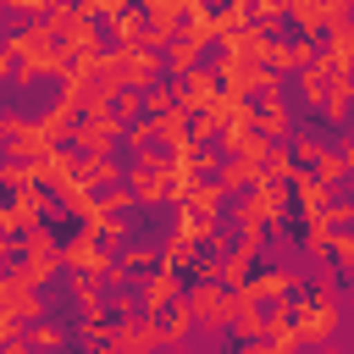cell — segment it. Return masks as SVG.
Returning <instances> with one entry per match:
<instances>
[{"mask_svg":"<svg viewBox=\"0 0 354 354\" xmlns=\"http://www.w3.org/2000/svg\"><path fill=\"white\" fill-rule=\"evenodd\" d=\"M288 315H293V337H299V348H321V343H332L337 326H343L337 271H321L299 299H288Z\"/></svg>","mask_w":354,"mask_h":354,"instance_id":"6da1fadb","label":"cell"},{"mask_svg":"<svg viewBox=\"0 0 354 354\" xmlns=\"http://www.w3.org/2000/svg\"><path fill=\"white\" fill-rule=\"evenodd\" d=\"M6 50H11V83L17 88H33L55 66V39L44 22H22L17 33H6Z\"/></svg>","mask_w":354,"mask_h":354,"instance_id":"7a4b0ae2","label":"cell"},{"mask_svg":"<svg viewBox=\"0 0 354 354\" xmlns=\"http://www.w3.org/2000/svg\"><path fill=\"white\" fill-rule=\"evenodd\" d=\"M17 243H22V254H17L11 277L44 293V282H55V277H61V238H55L50 227H33V232H22Z\"/></svg>","mask_w":354,"mask_h":354,"instance_id":"3957f363","label":"cell"},{"mask_svg":"<svg viewBox=\"0 0 354 354\" xmlns=\"http://www.w3.org/2000/svg\"><path fill=\"white\" fill-rule=\"evenodd\" d=\"M288 210H293V199H288V188H271V183H260L254 194H243L238 205H232V221L243 227V232H277V221H288Z\"/></svg>","mask_w":354,"mask_h":354,"instance_id":"277c9868","label":"cell"},{"mask_svg":"<svg viewBox=\"0 0 354 354\" xmlns=\"http://www.w3.org/2000/svg\"><path fill=\"white\" fill-rule=\"evenodd\" d=\"M61 144H72L77 160H105V155H116V144H122V122H116V116H77Z\"/></svg>","mask_w":354,"mask_h":354,"instance_id":"5b68a950","label":"cell"},{"mask_svg":"<svg viewBox=\"0 0 354 354\" xmlns=\"http://www.w3.org/2000/svg\"><path fill=\"white\" fill-rule=\"evenodd\" d=\"M183 299H188L194 326H205V332H227V326H232V288H221V282H194V288H183Z\"/></svg>","mask_w":354,"mask_h":354,"instance_id":"8992f818","label":"cell"},{"mask_svg":"<svg viewBox=\"0 0 354 354\" xmlns=\"http://www.w3.org/2000/svg\"><path fill=\"white\" fill-rule=\"evenodd\" d=\"M111 260H116V254L100 249V238H88L83 227H77L72 238H61V271H66V277H88V282H100Z\"/></svg>","mask_w":354,"mask_h":354,"instance_id":"52a82bcc","label":"cell"},{"mask_svg":"<svg viewBox=\"0 0 354 354\" xmlns=\"http://www.w3.org/2000/svg\"><path fill=\"white\" fill-rule=\"evenodd\" d=\"M111 348H116V354H160V326H155V315L116 321V326H111Z\"/></svg>","mask_w":354,"mask_h":354,"instance_id":"ba28073f","label":"cell"},{"mask_svg":"<svg viewBox=\"0 0 354 354\" xmlns=\"http://www.w3.org/2000/svg\"><path fill=\"white\" fill-rule=\"evenodd\" d=\"M155 326H160V354H183V343L194 337V315H188V299L177 293L171 304L155 310Z\"/></svg>","mask_w":354,"mask_h":354,"instance_id":"9c48e42d","label":"cell"},{"mask_svg":"<svg viewBox=\"0 0 354 354\" xmlns=\"http://www.w3.org/2000/svg\"><path fill=\"white\" fill-rule=\"evenodd\" d=\"M0 310H6L17 326H28V321L50 315V310H44V293H39V288H28V282H17V277H6V282H0Z\"/></svg>","mask_w":354,"mask_h":354,"instance_id":"30bf717a","label":"cell"},{"mask_svg":"<svg viewBox=\"0 0 354 354\" xmlns=\"http://www.w3.org/2000/svg\"><path fill=\"white\" fill-rule=\"evenodd\" d=\"M254 260H260V232H243L227 254H221V288H243L254 277Z\"/></svg>","mask_w":354,"mask_h":354,"instance_id":"8fae6325","label":"cell"},{"mask_svg":"<svg viewBox=\"0 0 354 354\" xmlns=\"http://www.w3.org/2000/svg\"><path fill=\"white\" fill-rule=\"evenodd\" d=\"M77 177V149L72 144H55L39 166H33V188H66Z\"/></svg>","mask_w":354,"mask_h":354,"instance_id":"7c38bea8","label":"cell"},{"mask_svg":"<svg viewBox=\"0 0 354 354\" xmlns=\"http://www.w3.org/2000/svg\"><path fill=\"white\" fill-rule=\"evenodd\" d=\"M288 199H293V210H299V216L310 221V216H321V210H326V205L337 199V188H326L321 177H310V171H299V177L288 183Z\"/></svg>","mask_w":354,"mask_h":354,"instance_id":"4fadbf2b","label":"cell"},{"mask_svg":"<svg viewBox=\"0 0 354 354\" xmlns=\"http://www.w3.org/2000/svg\"><path fill=\"white\" fill-rule=\"evenodd\" d=\"M216 100H221V83H216V72H210V66H199V72H188V77H183V111H188V116L216 111Z\"/></svg>","mask_w":354,"mask_h":354,"instance_id":"5bb4252c","label":"cell"},{"mask_svg":"<svg viewBox=\"0 0 354 354\" xmlns=\"http://www.w3.org/2000/svg\"><path fill=\"white\" fill-rule=\"evenodd\" d=\"M22 343H28L33 354H66L72 332H66V321H55V315H39V321H28V326H22Z\"/></svg>","mask_w":354,"mask_h":354,"instance_id":"9a60e30c","label":"cell"},{"mask_svg":"<svg viewBox=\"0 0 354 354\" xmlns=\"http://www.w3.org/2000/svg\"><path fill=\"white\" fill-rule=\"evenodd\" d=\"M144 44H149V22H144V11H138V6H127V11L111 22L105 50H144Z\"/></svg>","mask_w":354,"mask_h":354,"instance_id":"2e32d148","label":"cell"},{"mask_svg":"<svg viewBox=\"0 0 354 354\" xmlns=\"http://www.w3.org/2000/svg\"><path fill=\"white\" fill-rule=\"evenodd\" d=\"M122 183H127V171H122L116 155H105V160H77V188H88L94 199H100L105 188H122Z\"/></svg>","mask_w":354,"mask_h":354,"instance_id":"e0dca14e","label":"cell"},{"mask_svg":"<svg viewBox=\"0 0 354 354\" xmlns=\"http://www.w3.org/2000/svg\"><path fill=\"white\" fill-rule=\"evenodd\" d=\"M160 72H166V61H160V50H127V61H122V77H127V88H155L160 83Z\"/></svg>","mask_w":354,"mask_h":354,"instance_id":"ac0fdd59","label":"cell"},{"mask_svg":"<svg viewBox=\"0 0 354 354\" xmlns=\"http://www.w3.org/2000/svg\"><path fill=\"white\" fill-rule=\"evenodd\" d=\"M288 22L299 28V39L321 44L326 39V0H288Z\"/></svg>","mask_w":354,"mask_h":354,"instance_id":"d6986e66","label":"cell"},{"mask_svg":"<svg viewBox=\"0 0 354 354\" xmlns=\"http://www.w3.org/2000/svg\"><path fill=\"white\" fill-rule=\"evenodd\" d=\"M348 105H354V72H332V77H326L321 116H326L332 127H343V122H348Z\"/></svg>","mask_w":354,"mask_h":354,"instance_id":"ffe728a7","label":"cell"},{"mask_svg":"<svg viewBox=\"0 0 354 354\" xmlns=\"http://www.w3.org/2000/svg\"><path fill=\"white\" fill-rule=\"evenodd\" d=\"M216 188L221 194H238V199L254 194L260 188V160H221L216 166Z\"/></svg>","mask_w":354,"mask_h":354,"instance_id":"44dd1931","label":"cell"},{"mask_svg":"<svg viewBox=\"0 0 354 354\" xmlns=\"http://www.w3.org/2000/svg\"><path fill=\"white\" fill-rule=\"evenodd\" d=\"M6 210H11L17 238H22V232H33V227L44 221V188H22V194H11V199H6Z\"/></svg>","mask_w":354,"mask_h":354,"instance_id":"7402d4cb","label":"cell"},{"mask_svg":"<svg viewBox=\"0 0 354 354\" xmlns=\"http://www.w3.org/2000/svg\"><path fill=\"white\" fill-rule=\"evenodd\" d=\"M299 177V160H293V149L288 144H271L266 149V160H260V183H271V188H288Z\"/></svg>","mask_w":354,"mask_h":354,"instance_id":"603a6c76","label":"cell"},{"mask_svg":"<svg viewBox=\"0 0 354 354\" xmlns=\"http://www.w3.org/2000/svg\"><path fill=\"white\" fill-rule=\"evenodd\" d=\"M116 266L127 271V282H133V277L144 282V277L160 271V254H155V243H122V249H116Z\"/></svg>","mask_w":354,"mask_h":354,"instance_id":"cb8c5ba5","label":"cell"},{"mask_svg":"<svg viewBox=\"0 0 354 354\" xmlns=\"http://www.w3.org/2000/svg\"><path fill=\"white\" fill-rule=\"evenodd\" d=\"M183 293V282H177V271H155V277H144V288H138V304H144V315H155L160 304H171Z\"/></svg>","mask_w":354,"mask_h":354,"instance_id":"d4e9b609","label":"cell"},{"mask_svg":"<svg viewBox=\"0 0 354 354\" xmlns=\"http://www.w3.org/2000/svg\"><path fill=\"white\" fill-rule=\"evenodd\" d=\"M171 111H183V83H177V77H171V83L144 88V116H149V122H166Z\"/></svg>","mask_w":354,"mask_h":354,"instance_id":"484cf974","label":"cell"},{"mask_svg":"<svg viewBox=\"0 0 354 354\" xmlns=\"http://www.w3.org/2000/svg\"><path fill=\"white\" fill-rule=\"evenodd\" d=\"M293 88H299V100H304L310 111H321V100H326V66H321V55L293 72Z\"/></svg>","mask_w":354,"mask_h":354,"instance_id":"4316f807","label":"cell"},{"mask_svg":"<svg viewBox=\"0 0 354 354\" xmlns=\"http://www.w3.org/2000/svg\"><path fill=\"white\" fill-rule=\"evenodd\" d=\"M254 127L277 144V138H293V111H288V100L282 105H254Z\"/></svg>","mask_w":354,"mask_h":354,"instance_id":"83f0119b","label":"cell"},{"mask_svg":"<svg viewBox=\"0 0 354 354\" xmlns=\"http://www.w3.org/2000/svg\"><path fill=\"white\" fill-rule=\"evenodd\" d=\"M66 288H72L77 321H94V315H105V293H100V282H88V277H66Z\"/></svg>","mask_w":354,"mask_h":354,"instance_id":"f1b7e54d","label":"cell"},{"mask_svg":"<svg viewBox=\"0 0 354 354\" xmlns=\"http://www.w3.org/2000/svg\"><path fill=\"white\" fill-rule=\"evenodd\" d=\"M216 205H221V188H216V177H199L177 210H188V216H216Z\"/></svg>","mask_w":354,"mask_h":354,"instance_id":"f546056e","label":"cell"},{"mask_svg":"<svg viewBox=\"0 0 354 354\" xmlns=\"http://www.w3.org/2000/svg\"><path fill=\"white\" fill-rule=\"evenodd\" d=\"M155 254H160V271H183V266H194V260H199V249H188L177 232H166V238L155 243Z\"/></svg>","mask_w":354,"mask_h":354,"instance_id":"4dcf8cb0","label":"cell"},{"mask_svg":"<svg viewBox=\"0 0 354 354\" xmlns=\"http://www.w3.org/2000/svg\"><path fill=\"white\" fill-rule=\"evenodd\" d=\"M171 166H177V160H171L160 144H149V149H138V155H133V177H166Z\"/></svg>","mask_w":354,"mask_h":354,"instance_id":"1f68e13d","label":"cell"},{"mask_svg":"<svg viewBox=\"0 0 354 354\" xmlns=\"http://www.w3.org/2000/svg\"><path fill=\"white\" fill-rule=\"evenodd\" d=\"M133 205H138V199H133V188H127V183L100 194V216H105V221H127V216H133Z\"/></svg>","mask_w":354,"mask_h":354,"instance_id":"d6a6232c","label":"cell"},{"mask_svg":"<svg viewBox=\"0 0 354 354\" xmlns=\"http://www.w3.org/2000/svg\"><path fill=\"white\" fill-rule=\"evenodd\" d=\"M22 188H33V166L0 155V194H22Z\"/></svg>","mask_w":354,"mask_h":354,"instance_id":"836d02e7","label":"cell"},{"mask_svg":"<svg viewBox=\"0 0 354 354\" xmlns=\"http://www.w3.org/2000/svg\"><path fill=\"white\" fill-rule=\"evenodd\" d=\"M111 116H116V122H122V133H127L133 122H144V94H138V88H122V94H116V105H111Z\"/></svg>","mask_w":354,"mask_h":354,"instance_id":"e575fe53","label":"cell"},{"mask_svg":"<svg viewBox=\"0 0 354 354\" xmlns=\"http://www.w3.org/2000/svg\"><path fill=\"white\" fill-rule=\"evenodd\" d=\"M133 315H144V304H138V293H133V288L105 299V321H111V326H116V321H133Z\"/></svg>","mask_w":354,"mask_h":354,"instance_id":"d590c367","label":"cell"},{"mask_svg":"<svg viewBox=\"0 0 354 354\" xmlns=\"http://www.w3.org/2000/svg\"><path fill=\"white\" fill-rule=\"evenodd\" d=\"M321 221L332 227V238H343V232H354V199H332V205L321 210Z\"/></svg>","mask_w":354,"mask_h":354,"instance_id":"8d00e7d4","label":"cell"},{"mask_svg":"<svg viewBox=\"0 0 354 354\" xmlns=\"http://www.w3.org/2000/svg\"><path fill=\"white\" fill-rule=\"evenodd\" d=\"M216 28H221V44H227L232 33H243V28H249V6L238 0V6H227V11H216Z\"/></svg>","mask_w":354,"mask_h":354,"instance_id":"74e56055","label":"cell"},{"mask_svg":"<svg viewBox=\"0 0 354 354\" xmlns=\"http://www.w3.org/2000/svg\"><path fill=\"white\" fill-rule=\"evenodd\" d=\"M127 188H133L138 205H166V177H133Z\"/></svg>","mask_w":354,"mask_h":354,"instance_id":"f35d334b","label":"cell"},{"mask_svg":"<svg viewBox=\"0 0 354 354\" xmlns=\"http://www.w3.org/2000/svg\"><path fill=\"white\" fill-rule=\"evenodd\" d=\"M304 249H310V254H332V227H326L321 216L304 221Z\"/></svg>","mask_w":354,"mask_h":354,"instance_id":"ab89813d","label":"cell"},{"mask_svg":"<svg viewBox=\"0 0 354 354\" xmlns=\"http://www.w3.org/2000/svg\"><path fill=\"white\" fill-rule=\"evenodd\" d=\"M238 354H304V348L288 343V337H254V343H243Z\"/></svg>","mask_w":354,"mask_h":354,"instance_id":"60d3db41","label":"cell"},{"mask_svg":"<svg viewBox=\"0 0 354 354\" xmlns=\"http://www.w3.org/2000/svg\"><path fill=\"white\" fill-rule=\"evenodd\" d=\"M77 337H83V343H94V348H105V343H111V321H105V315L77 321Z\"/></svg>","mask_w":354,"mask_h":354,"instance_id":"b9f144b4","label":"cell"},{"mask_svg":"<svg viewBox=\"0 0 354 354\" xmlns=\"http://www.w3.org/2000/svg\"><path fill=\"white\" fill-rule=\"evenodd\" d=\"M122 138H127V144H133V155H138V149H149V144H155V122L144 116V122H133V127H127Z\"/></svg>","mask_w":354,"mask_h":354,"instance_id":"7bdbcfd3","label":"cell"},{"mask_svg":"<svg viewBox=\"0 0 354 354\" xmlns=\"http://www.w3.org/2000/svg\"><path fill=\"white\" fill-rule=\"evenodd\" d=\"M194 271H199V282H221V254H199Z\"/></svg>","mask_w":354,"mask_h":354,"instance_id":"ee69618b","label":"cell"},{"mask_svg":"<svg viewBox=\"0 0 354 354\" xmlns=\"http://www.w3.org/2000/svg\"><path fill=\"white\" fill-rule=\"evenodd\" d=\"M343 166H348V177H354V149H343Z\"/></svg>","mask_w":354,"mask_h":354,"instance_id":"f6af8a7d","label":"cell"},{"mask_svg":"<svg viewBox=\"0 0 354 354\" xmlns=\"http://www.w3.org/2000/svg\"><path fill=\"white\" fill-rule=\"evenodd\" d=\"M94 354H116V348H111V343H105V348H94Z\"/></svg>","mask_w":354,"mask_h":354,"instance_id":"bcb514c9","label":"cell"},{"mask_svg":"<svg viewBox=\"0 0 354 354\" xmlns=\"http://www.w3.org/2000/svg\"><path fill=\"white\" fill-rule=\"evenodd\" d=\"M0 155H6V138H0Z\"/></svg>","mask_w":354,"mask_h":354,"instance_id":"7dc6e473","label":"cell"},{"mask_svg":"<svg viewBox=\"0 0 354 354\" xmlns=\"http://www.w3.org/2000/svg\"><path fill=\"white\" fill-rule=\"evenodd\" d=\"M0 11H6V0H0Z\"/></svg>","mask_w":354,"mask_h":354,"instance_id":"c3c4849f","label":"cell"},{"mask_svg":"<svg viewBox=\"0 0 354 354\" xmlns=\"http://www.w3.org/2000/svg\"><path fill=\"white\" fill-rule=\"evenodd\" d=\"M0 354H11V348H0Z\"/></svg>","mask_w":354,"mask_h":354,"instance_id":"681fc988","label":"cell"}]
</instances>
